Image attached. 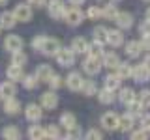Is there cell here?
I'll use <instances>...</instances> for the list:
<instances>
[{"mask_svg":"<svg viewBox=\"0 0 150 140\" xmlns=\"http://www.w3.org/2000/svg\"><path fill=\"white\" fill-rule=\"evenodd\" d=\"M60 49H62V47H60V43L56 39H53V37H43V43L40 47V52L45 54V56H56Z\"/></svg>","mask_w":150,"mask_h":140,"instance_id":"obj_1","label":"cell"},{"mask_svg":"<svg viewBox=\"0 0 150 140\" xmlns=\"http://www.w3.org/2000/svg\"><path fill=\"white\" fill-rule=\"evenodd\" d=\"M83 69L86 71L88 75H98L101 69V62H100V56H88L86 60L83 62Z\"/></svg>","mask_w":150,"mask_h":140,"instance_id":"obj_2","label":"cell"},{"mask_svg":"<svg viewBox=\"0 0 150 140\" xmlns=\"http://www.w3.org/2000/svg\"><path fill=\"white\" fill-rule=\"evenodd\" d=\"M101 125H103L107 131L120 129V118L115 114V112H107V114L101 116Z\"/></svg>","mask_w":150,"mask_h":140,"instance_id":"obj_3","label":"cell"},{"mask_svg":"<svg viewBox=\"0 0 150 140\" xmlns=\"http://www.w3.org/2000/svg\"><path fill=\"white\" fill-rule=\"evenodd\" d=\"M47 9H49V15L53 19H62L66 15V6L62 0H51Z\"/></svg>","mask_w":150,"mask_h":140,"instance_id":"obj_4","label":"cell"},{"mask_svg":"<svg viewBox=\"0 0 150 140\" xmlns=\"http://www.w3.org/2000/svg\"><path fill=\"white\" fill-rule=\"evenodd\" d=\"M64 19H66V21H68L71 26H77V24H81V22H83V11L79 9V6H73V8L66 9Z\"/></svg>","mask_w":150,"mask_h":140,"instance_id":"obj_5","label":"cell"},{"mask_svg":"<svg viewBox=\"0 0 150 140\" xmlns=\"http://www.w3.org/2000/svg\"><path fill=\"white\" fill-rule=\"evenodd\" d=\"M73 58H75L73 49H60L58 54H56V62L62 65V67H69L73 64Z\"/></svg>","mask_w":150,"mask_h":140,"instance_id":"obj_6","label":"cell"},{"mask_svg":"<svg viewBox=\"0 0 150 140\" xmlns=\"http://www.w3.org/2000/svg\"><path fill=\"white\" fill-rule=\"evenodd\" d=\"M13 15H15L17 21L26 22V21H30V17H32V9H30V6H26V4H17L15 9H13Z\"/></svg>","mask_w":150,"mask_h":140,"instance_id":"obj_7","label":"cell"},{"mask_svg":"<svg viewBox=\"0 0 150 140\" xmlns=\"http://www.w3.org/2000/svg\"><path fill=\"white\" fill-rule=\"evenodd\" d=\"M131 77L135 78L137 82H146L150 78V67L146 64H141V65H135L133 67V75Z\"/></svg>","mask_w":150,"mask_h":140,"instance_id":"obj_8","label":"cell"},{"mask_svg":"<svg viewBox=\"0 0 150 140\" xmlns=\"http://www.w3.org/2000/svg\"><path fill=\"white\" fill-rule=\"evenodd\" d=\"M56 105H58V95H56L54 92L41 93V106H43V108L53 110V108H56Z\"/></svg>","mask_w":150,"mask_h":140,"instance_id":"obj_9","label":"cell"},{"mask_svg":"<svg viewBox=\"0 0 150 140\" xmlns=\"http://www.w3.org/2000/svg\"><path fill=\"white\" fill-rule=\"evenodd\" d=\"M4 47H6V50L9 52H15V50H21L23 49V39L15 34H9L6 37V41H4Z\"/></svg>","mask_w":150,"mask_h":140,"instance_id":"obj_10","label":"cell"},{"mask_svg":"<svg viewBox=\"0 0 150 140\" xmlns=\"http://www.w3.org/2000/svg\"><path fill=\"white\" fill-rule=\"evenodd\" d=\"M66 84H68L69 90L77 92V90H81V86H83V77L79 73H69L68 77H66Z\"/></svg>","mask_w":150,"mask_h":140,"instance_id":"obj_11","label":"cell"},{"mask_svg":"<svg viewBox=\"0 0 150 140\" xmlns=\"http://www.w3.org/2000/svg\"><path fill=\"white\" fill-rule=\"evenodd\" d=\"M107 43L111 47H120L124 43V36H122L120 30H109L107 32Z\"/></svg>","mask_w":150,"mask_h":140,"instance_id":"obj_12","label":"cell"},{"mask_svg":"<svg viewBox=\"0 0 150 140\" xmlns=\"http://www.w3.org/2000/svg\"><path fill=\"white\" fill-rule=\"evenodd\" d=\"M8 78L9 80H23L25 78V73H23V65L11 64L8 67Z\"/></svg>","mask_w":150,"mask_h":140,"instance_id":"obj_13","label":"cell"},{"mask_svg":"<svg viewBox=\"0 0 150 140\" xmlns=\"http://www.w3.org/2000/svg\"><path fill=\"white\" fill-rule=\"evenodd\" d=\"M115 22L118 24L120 28H129L131 24H133V17H131V13H126V11H118V15H116V19H115Z\"/></svg>","mask_w":150,"mask_h":140,"instance_id":"obj_14","label":"cell"},{"mask_svg":"<svg viewBox=\"0 0 150 140\" xmlns=\"http://www.w3.org/2000/svg\"><path fill=\"white\" fill-rule=\"evenodd\" d=\"M25 114H26V120H30V121H38V120H41V106H38V105H28L26 106V110H25Z\"/></svg>","mask_w":150,"mask_h":140,"instance_id":"obj_15","label":"cell"},{"mask_svg":"<svg viewBox=\"0 0 150 140\" xmlns=\"http://www.w3.org/2000/svg\"><path fill=\"white\" fill-rule=\"evenodd\" d=\"M15 95V84L13 82H2L0 84V97H2L4 101L9 99V97Z\"/></svg>","mask_w":150,"mask_h":140,"instance_id":"obj_16","label":"cell"},{"mask_svg":"<svg viewBox=\"0 0 150 140\" xmlns=\"http://www.w3.org/2000/svg\"><path fill=\"white\" fill-rule=\"evenodd\" d=\"M116 75H118L120 78H129L131 75H133V65L128 64V62H120L118 64V67H116Z\"/></svg>","mask_w":150,"mask_h":140,"instance_id":"obj_17","label":"cell"},{"mask_svg":"<svg viewBox=\"0 0 150 140\" xmlns=\"http://www.w3.org/2000/svg\"><path fill=\"white\" fill-rule=\"evenodd\" d=\"M118 64H120V60H118V56H116V54H112V52H103V65H105V67L116 69V67H118Z\"/></svg>","mask_w":150,"mask_h":140,"instance_id":"obj_18","label":"cell"},{"mask_svg":"<svg viewBox=\"0 0 150 140\" xmlns=\"http://www.w3.org/2000/svg\"><path fill=\"white\" fill-rule=\"evenodd\" d=\"M15 15H13V11H2V15H0V24L2 28H13L15 24Z\"/></svg>","mask_w":150,"mask_h":140,"instance_id":"obj_19","label":"cell"},{"mask_svg":"<svg viewBox=\"0 0 150 140\" xmlns=\"http://www.w3.org/2000/svg\"><path fill=\"white\" fill-rule=\"evenodd\" d=\"M4 110H6L8 114H17V112L21 110V103H19L15 97H9V99H6V103H4Z\"/></svg>","mask_w":150,"mask_h":140,"instance_id":"obj_20","label":"cell"},{"mask_svg":"<svg viewBox=\"0 0 150 140\" xmlns=\"http://www.w3.org/2000/svg\"><path fill=\"white\" fill-rule=\"evenodd\" d=\"M71 49H73V52H77V54L88 52V43H86V39H83V37H75L73 43H71Z\"/></svg>","mask_w":150,"mask_h":140,"instance_id":"obj_21","label":"cell"},{"mask_svg":"<svg viewBox=\"0 0 150 140\" xmlns=\"http://www.w3.org/2000/svg\"><path fill=\"white\" fill-rule=\"evenodd\" d=\"M133 123H135V116L131 112H128V114H124L120 118V129L122 131H131L133 129Z\"/></svg>","mask_w":150,"mask_h":140,"instance_id":"obj_22","label":"cell"},{"mask_svg":"<svg viewBox=\"0 0 150 140\" xmlns=\"http://www.w3.org/2000/svg\"><path fill=\"white\" fill-rule=\"evenodd\" d=\"M53 69L49 67V65H40L38 67V71H36V77L40 78V80H45V82H49V78L53 77Z\"/></svg>","mask_w":150,"mask_h":140,"instance_id":"obj_23","label":"cell"},{"mask_svg":"<svg viewBox=\"0 0 150 140\" xmlns=\"http://www.w3.org/2000/svg\"><path fill=\"white\" fill-rule=\"evenodd\" d=\"M126 52H128V56L135 58V56H139L143 52V47H141V43H137V41H129V43L126 45Z\"/></svg>","mask_w":150,"mask_h":140,"instance_id":"obj_24","label":"cell"},{"mask_svg":"<svg viewBox=\"0 0 150 140\" xmlns=\"http://www.w3.org/2000/svg\"><path fill=\"white\" fill-rule=\"evenodd\" d=\"M2 134H4V138H8V140H19L21 138V131L17 127H13V125H8V127L2 131Z\"/></svg>","mask_w":150,"mask_h":140,"instance_id":"obj_25","label":"cell"},{"mask_svg":"<svg viewBox=\"0 0 150 140\" xmlns=\"http://www.w3.org/2000/svg\"><path fill=\"white\" fill-rule=\"evenodd\" d=\"M118 99H120L122 103H126V105H128V103H131V101L135 99V93H133V90H131V88H122L120 93H118Z\"/></svg>","mask_w":150,"mask_h":140,"instance_id":"obj_26","label":"cell"},{"mask_svg":"<svg viewBox=\"0 0 150 140\" xmlns=\"http://www.w3.org/2000/svg\"><path fill=\"white\" fill-rule=\"evenodd\" d=\"M101 15L105 17L107 21H115V19H116V15H118V9H116V6H112V4H109V6H105V8H103Z\"/></svg>","mask_w":150,"mask_h":140,"instance_id":"obj_27","label":"cell"},{"mask_svg":"<svg viewBox=\"0 0 150 140\" xmlns=\"http://www.w3.org/2000/svg\"><path fill=\"white\" fill-rule=\"evenodd\" d=\"M28 136L32 140H40V138L45 136V129H41L40 125H32V127L28 129Z\"/></svg>","mask_w":150,"mask_h":140,"instance_id":"obj_28","label":"cell"},{"mask_svg":"<svg viewBox=\"0 0 150 140\" xmlns=\"http://www.w3.org/2000/svg\"><path fill=\"white\" fill-rule=\"evenodd\" d=\"M60 123H62L64 127L68 129V127H71V125L77 123V120H75V116L71 114V112H64V114L60 116Z\"/></svg>","mask_w":150,"mask_h":140,"instance_id":"obj_29","label":"cell"},{"mask_svg":"<svg viewBox=\"0 0 150 140\" xmlns=\"http://www.w3.org/2000/svg\"><path fill=\"white\" fill-rule=\"evenodd\" d=\"M107 32H109V30H107L105 26H96V28H94V39L105 43V41H107Z\"/></svg>","mask_w":150,"mask_h":140,"instance_id":"obj_30","label":"cell"},{"mask_svg":"<svg viewBox=\"0 0 150 140\" xmlns=\"http://www.w3.org/2000/svg\"><path fill=\"white\" fill-rule=\"evenodd\" d=\"M88 52H90L92 56H103V43L94 39V43L88 45Z\"/></svg>","mask_w":150,"mask_h":140,"instance_id":"obj_31","label":"cell"},{"mask_svg":"<svg viewBox=\"0 0 150 140\" xmlns=\"http://www.w3.org/2000/svg\"><path fill=\"white\" fill-rule=\"evenodd\" d=\"M26 54L23 52V50H15V52H11V64H17V65H25L26 64Z\"/></svg>","mask_w":150,"mask_h":140,"instance_id":"obj_32","label":"cell"},{"mask_svg":"<svg viewBox=\"0 0 150 140\" xmlns=\"http://www.w3.org/2000/svg\"><path fill=\"white\" fill-rule=\"evenodd\" d=\"M38 82H40V78H38L36 75H26V77L23 78V84H25L26 90H34L38 86Z\"/></svg>","mask_w":150,"mask_h":140,"instance_id":"obj_33","label":"cell"},{"mask_svg":"<svg viewBox=\"0 0 150 140\" xmlns=\"http://www.w3.org/2000/svg\"><path fill=\"white\" fill-rule=\"evenodd\" d=\"M118 86H120V77H118V75H109V77L105 78V88H109V90H116Z\"/></svg>","mask_w":150,"mask_h":140,"instance_id":"obj_34","label":"cell"},{"mask_svg":"<svg viewBox=\"0 0 150 140\" xmlns=\"http://www.w3.org/2000/svg\"><path fill=\"white\" fill-rule=\"evenodd\" d=\"M81 92L84 95H94V93H96V84H94V80H83Z\"/></svg>","mask_w":150,"mask_h":140,"instance_id":"obj_35","label":"cell"},{"mask_svg":"<svg viewBox=\"0 0 150 140\" xmlns=\"http://www.w3.org/2000/svg\"><path fill=\"white\" fill-rule=\"evenodd\" d=\"M100 101L103 103V105H109V103L115 101V95H112V90H109V88H105V90L100 92Z\"/></svg>","mask_w":150,"mask_h":140,"instance_id":"obj_36","label":"cell"},{"mask_svg":"<svg viewBox=\"0 0 150 140\" xmlns=\"http://www.w3.org/2000/svg\"><path fill=\"white\" fill-rule=\"evenodd\" d=\"M143 108H144V106L141 105V101H139V99H133L131 103H128V110H129V112H131L133 116H139V114H141V110H143Z\"/></svg>","mask_w":150,"mask_h":140,"instance_id":"obj_37","label":"cell"},{"mask_svg":"<svg viewBox=\"0 0 150 140\" xmlns=\"http://www.w3.org/2000/svg\"><path fill=\"white\" fill-rule=\"evenodd\" d=\"M137 99L141 101V105H143L144 108H146V106H150V92H148V90H143V92L137 95Z\"/></svg>","mask_w":150,"mask_h":140,"instance_id":"obj_38","label":"cell"},{"mask_svg":"<svg viewBox=\"0 0 150 140\" xmlns=\"http://www.w3.org/2000/svg\"><path fill=\"white\" fill-rule=\"evenodd\" d=\"M45 136H49V138H58L60 136V131L56 125H47V129H45Z\"/></svg>","mask_w":150,"mask_h":140,"instance_id":"obj_39","label":"cell"},{"mask_svg":"<svg viewBox=\"0 0 150 140\" xmlns=\"http://www.w3.org/2000/svg\"><path fill=\"white\" fill-rule=\"evenodd\" d=\"M86 15L90 17L92 21H96V19L101 17V9L98 8V6H90V8H88V11H86Z\"/></svg>","mask_w":150,"mask_h":140,"instance_id":"obj_40","label":"cell"},{"mask_svg":"<svg viewBox=\"0 0 150 140\" xmlns=\"http://www.w3.org/2000/svg\"><path fill=\"white\" fill-rule=\"evenodd\" d=\"M79 136H81V129L77 127V123L71 125V127H68V138L75 140V138H79Z\"/></svg>","mask_w":150,"mask_h":140,"instance_id":"obj_41","label":"cell"},{"mask_svg":"<svg viewBox=\"0 0 150 140\" xmlns=\"http://www.w3.org/2000/svg\"><path fill=\"white\" fill-rule=\"evenodd\" d=\"M148 134H150V131L148 129H139V131H135V133L133 134H131V138H133V140H143V138H146L148 136Z\"/></svg>","mask_w":150,"mask_h":140,"instance_id":"obj_42","label":"cell"},{"mask_svg":"<svg viewBox=\"0 0 150 140\" xmlns=\"http://www.w3.org/2000/svg\"><path fill=\"white\" fill-rule=\"evenodd\" d=\"M139 32H141V36H150V19H146V21L141 22Z\"/></svg>","mask_w":150,"mask_h":140,"instance_id":"obj_43","label":"cell"},{"mask_svg":"<svg viewBox=\"0 0 150 140\" xmlns=\"http://www.w3.org/2000/svg\"><path fill=\"white\" fill-rule=\"evenodd\" d=\"M49 86L53 88V90H56V88H60V86H62V78H60L58 75H53V77L49 78Z\"/></svg>","mask_w":150,"mask_h":140,"instance_id":"obj_44","label":"cell"},{"mask_svg":"<svg viewBox=\"0 0 150 140\" xmlns=\"http://www.w3.org/2000/svg\"><path fill=\"white\" fill-rule=\"evenodd\" d=\"M86 138L88 140H100L101 138V133H100V131H96V129H90V131H88V133H86Z\"/></svg>","mask_w":150,"mask_h":140,"instance_id":"obj_45","label":"cell"},{"mask_svg":"<svg viewBox=\"0 0 150 140\" xmlns=\"http://www.w3.org/2000/svg\"><path fill=\"white\" fill-rule=\"evenodd\" d=\"M141 47H143V50H150V36H143Z\"/></svg>","mask_w":150,"mask_h":140,"instance_id":"obj_46","label":"cell"},{"mask_svg":"<svg viewBox=\"0 0 150 140\" xmlns=\"http://www.w3.org/2000/svg\"><path fill=\"white\" fill-rule=\"evenodd\" d=\"M41 43H43V37L40 36V37H36V39L32 41V47H34L36 50H40V47H41Z\"/></svg>","mask_w":150,"mask_h":140,"instance_id":"obj_47","label":"cell"},{"mask_svg":"<svg viewBox=\"0 0 150 140\" xmlns=\"http://www.w3.org/2000/svg\"><path fill=\"white\" fill-rule=\"evenodd\" d=\"M141 127L150 129V116H143V120H141Z\"/></svg>","mask_w":150,"mask_h":140,"instance_id":"obj_48","label":"cell"},{"mask_svg":"<svg viewBox=\"0 0 150 140\" xmlns=\"http://www.w3.org/2000/svg\"><path fill=\"white\" fill-rule=\"evenodd\" d=\"M28 4H30V6H36V8H41L45 4V0H28Z\"/></svg>","mask_w":150,"mask_h":140,"instance_id":"obj_49","label":"cell"},{"mask_svg":"<svg viewBox=\"0 0 150 140\" xmlns=\"http://www.w3.org/2000/svg\"><path fill=\"white\" fill-rule=\"evenodd\" d=\"M69 2H71L73 6H81V4L84 2V0H69Z\"/></svg>","mask_w":150,"mask_h":140,"instance_id":"obj_50","label":"cell"},{"mask_svg":"<svg viewBox=\"0 0 150 140\" xmlns=\"http://www.w3.org/2000/svg\"><path fill=\"white\" fill-rule=\"evenodd\" d=\"M144 64H146V65H148V67H150V54L146 56V60H144Z\"/></svg>","mask_w":150,"mask_h":140,"instance_id":"obj_51","label":"cell"},{"mask_svg":"<svg viewBox=\"0 0 150 140\" xmlns=\"http://www.w3.org/2000/svg\"><path fill=\"white\" fill-rule=\"evenodd\" d=\"M146 19H150V8L146 9Z\"/></svg>","mask_w":150,"mask_h":140,"instance_id":"obj_52","label":"cell"},{"mask_svg":"<svg viewBox=\"0 0 150 140\" xmlns=\"http://www.w3.org/2000/svg\"><path fill=\"white\" fill-rule=\"evenodd\" d=\"M8 2V0H0V6H4V4H6Z\"/></svg>","mask_w":150,"mask_h":140,"instance_id":"obj_53","label":"cell"},{"mask_svg":"<svg viewBox=\"0 0 150 140\" xmlns=\"http://www.w3.org/2000/svg\"><path fill=\"white\" fill-rule=\"evenodd\" d=\"M0 30H2V24H0Z\"/></svg>","mask_w":150,"mask_h":140,"instance_id":"obj_54","label":"cell"},{"mask_svg":"<svg viewBox=\"0 0 150 140\" xmlns=\"http://www.w3.org/2000/svg\"><path fill=\"white\" fill-rule=\"evenodd\" d=\"M144 2H150V0H144Z\"/></svg>","mask_w":150,"mask_h":140,"instance_id":"obj_55","label":"cell"},{"mask_svg":"<svg viewBox=\"0 0 150 140\" xmlns=\"http://www.w3.org/2000/svg\"><path fill=\"white\" fill-rule=\"evenodd\" d=\"M115 2H116V0H115Z\"/></svg>","mask_w":150,"mask_h":140,"instance_id":"obj_56","label":"cell"},{"mask_svg":"<svg viewBox=\"0 0 150 140\" xmlns=\"http://www.w3.org/2000/svg\"><path fill=\"white\" fill-rule=\"evenodd\" d=\"M148 131H150V129H148Z\"/></svg>","mask_w":150,"mask_h":140,"instance_id":"obj_57","label":"cell"}]
</instances>
